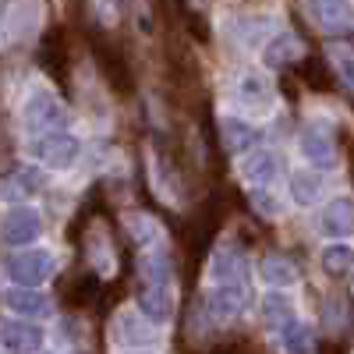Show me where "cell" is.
<instances>
[{
    "instance_id": "obj_1",
    "label": "cell",
    "mask_w": 354,
    "mask_h": 354,
    "mask_svg": "<svg viewBox=\"0 0 354 354\" xmlns=\"http://www.w3.org/2000/svg\"><path fill=\"white\" fill-rule=\"evenodd\" d=\"M138 312L163 326L177 312V290H174V262L167 252H145L138 259Z\"/></svg>"
},
{
    "instance_id": "obj_2",
    "label": "cell",
    "mask_w": 354,
    "mask_h": 354,
    "mask_svg": "<svg viewBox=\"0 0 354 354\" xmlns=\"http://www.w3.org/2000/svg\"><path fill=\"white\" fill-rule=\"evenodd\" d=\"M43 21V0H8L0 15V50H11L28 43L39 32Z\"/></svg>"
},
{
    "instance_id": "obj_3",
    "label": "cell",
    "mask_w": 354,
    "mask_h": 354,
    "mask_svg": "<svg viewBox=\"0 0 354 354\" xmlns=\"http://www.w3.org/2000/svg\"><path fill=\"white\" fill-rule=\"evenodd\" d=\"M68 121V110L61 106V100H57L50 88L36 85L32 93L25 96L21 103V124L32 131V135H46V131H61Z\"/></svg>"
},
{
    "instance_id": "obj_4",
    "label": "cell",
    "mask_w": 354,
    "mask_h": 354,
    "mask_svg": "<svg viewBox=\"0 0 354 354\" xmlns=\"http://www.w3.org/2000/svg\"><path fill=\"white\" fill-rule=\"evenodd\" d=\"M28 156L43 167H53V170H68L78 163L82 156V142L68 131H46V135H36L28 142Z\"/></svg>"
},
{
    "instance_id": "obj_5",
    "label": "cell",
    "mask_w": 354,
    "mask_h": 354,
    "mask_svg": "<svg viewBox=\"0 0 354 354\" xmlns=\"http://www.w3.org/2000/svg\"><path fill=\"white\" fill-rule=\"evenodd\" d=\"M8 277L18 283V287H39L46 283L53 273H57V255L46 252V248H32V252H18L4 262Z\"/></svg>"
},
{
    "instance_id": "obj_6",
    "label": "cell",
    "mask_w": 354,
    "mask_h": 354,
    "mask_svg": "<svg viewBox=\"0 0 354 354\" xmlns=\"http://www.w3.org/2000/svg\"><path fill=\"white\" fill-rule=\"evenodd\" d=\"M305 18L322 32H351L354 28V4L351 0H305Z\"/></svg>"
},
{
    "instance_id": "obj_7",
    "label": "cell",
    "mask_w": 354,
    "mask_h": 354,
    "mask_svg": "<svg viewBox=\"0 0 354 354\" xmlns=\"http://www.w3.org/2000/svg\"><path fill=\"white\" fill-rule=\"evenodd\" d=\"M43 230V220L32 205H15L0 216V241L8 248H21V245H32Z\"/></svg>"
},
{
    "instance_id": "obj_8",
    "label": "cell",
    "mask_w": 354,
    "mask_h": 354,
    "mask_svg": "<svg viewBox=\"0 0 354 354\" xmlns=\"http://www.w3.org/2000/svg\"><path fill=\"white\" fill-rule=\"evenodd\" d=\"M301 156H305L308 163H315L319 170H333L337 160H340L333 135L322 128V124H308V128H305V135H301Z\"/></svg>"
},
{
    "instance_id": "obj_9",
    "label": "cell",
    "mask_w": 354,
    "mask_h": 354,
    "mask_svg": "<svg viewBox=\"0 0 354 354\" xmlns=\"http://www.w3.org/2000/svg\"><path fill=\"white\" fill-rule=\"evenodd\" d=\"M0 344H4V351H11V354H36L43 347V330L36 326V322L11 319V322L0 326Z\"/></svg>"
},
{
    "instance_id": "obj_10",
    "label": "cell",
    "mask_w": 354,
    "mask_h": 354,
    "mask_svg": "<svg viewBox=\"0 0 354 354\" xmlns=\"http://www.w3.org/2000/svg\"><path fill=\"white\" fill-rule=\"evenodd\" d=\"M245 301H248V290L245 283H220L213 294H209V301H205V308H209L213 319H238L245 312Z\"/></svg>"
},
{
    "instance_id": "obj_11",
    "label": "cell",
    "mask_w": 354,
    "mask_h": 354,
    "mask_svg": "<svg viewBox=\"0 0 354 354\" xmlns=\"http://www.w3.org/2000/svg\"><path fill=\"white\" fill-rule=\"evenodd\" d=\"M234 93H238V100L252 110H266L273 100V85L270 78H266L262 71H241L238 75V85H234Z\"/></svg>"
},
{
    "instance_id": "obj_12",
    "label": "cell",
    "mask_w": 354,
    "mask_h": 354,
    "mask_svg": "<svg viewBox=\"0 0 354 354\" xmlns=\"http://www.w3.org/2000/svg\"><path fill=\"white\" fill-rule=\"evenodd\" d=\"M241 177L248 185H273L280 177V156L270 149H255L241 160Z\"/></svg>"
},
{
    "instance_id": "obj_13",
    "label": "cell",
    "mask_w": 354,
    "mask_h": 354,
    "mask_svg": "<svg viewBox=\"0 0 354 354\" xmlns=\"http://www.w3.org/2000/svg\"><path fill=\"white\" fill-rule=\"evenodd\" d=\"M88 259H93L96 273L100 277H113L117 270V259H113V248H110V234H106V223H88Z\"/></svg>"
},
{
    "instance_id": "obj_14",
    "label": "cell",
    "mask_w": 354,
    "mask_h": 354,
    "mask_svg": "<svg viewBox=\"0 0 354 354\" xmlns=\"http://www.w3.org/2000/svg\"><path fill=\"white\" fill-rule=\"evenodd\" d=\"M113 337L121 344H149L156 333H153V322L142 312H121L113 319Z\"/></svg>"
},
{
    "instance_id": "obj_15",
    "label": "cell",
    "mask_w": 354,
    "mask_h": 354,
    "mask_svg": "<svg viewBox=\"0 0 354 354\" xmlns=\"http://www.w3.org/2000/svg\"><path fill=\"white\" fill-rule=\"evenodd\" d=\"M209 277L216 283H245V255L238 248H220L209 262Z\"/></svg>"
},
{
    "instance_id": "obj_16",
    "label": "cell",
    "mask_w": 354,
    "mask_h": 354,
    "mask_svg": "<svg viewBox=\"0 0 354 354\" xmlns=\"http://www.w3.org/2000/svg\"><path fill=\"white\" fill-rule=\"evenodd\" d=\"M322 230H326L330 238H347V234H354V202L333 198L326 209H322Z\"/></svg>"
},
{
    "instance_id": "obj_17",
    "label": "cell",
    "mask_w": 354,
    "mask_h": 354,
    "mask_svg": "<svg viewBox=\"0 0 354 354\" xmlns=\"http://www.w3.org/2000/svg\"><path fill=\"white\" fill-rule=\"evenodd\" d=\"M298 57H301V39L294 32H280L277 39H270L262 46V61L270 68H287V64L298 61Z\"/></svg>"
},
{
    "instance_id": "obj_18",
    "label": "cell",
    "mask_w": 354,
    "mask_h": 354,
    "mask_svg": "<svg viewBox=\"0 0 354 354\" xmlns=\"http://www.w3.org/2000/svg\"><path fill=\"white\" fill-rule=\"evenodd\" d=\"M4 305L15 312V315H25V319H36V315H46L50 312V301L43 298L39 290L32 287H15L4 294Z\"/></svg>"
},
{
    "instance_id": "obj_19",
    "label": "cell",
    "mask_w": 354,
    "mask_h": 354,
    "mask_svg": "<svg viewBox=\"0 0 354 354\" xmlns=\"http://www.w3.org/2000/svg\"><path fill=\"white\" fill-rule=\"evenodd\" d=\"M259 273H262V280L270 283V287H290V283H298V266H294L290 259H283V255H266L262 262H259Z\"/></svg>"
},
{
    "instance_id": "obj_20",
    "label": "cell",
    "mask_w": 354,
    "mask_h": 354,
    "mask_svg": "<svg viewBox=\"0 0 354 354\" xmlns=\"http://www.w3.org/2000/svg\"><path fill=\"white\" fill-rule=\"evenodd\" d=\"M220 131H223V145H227L230 153L252 149V142H255V128L248 121H241V117H223Z\"/></svg>"
},
{
    "instance_id": "obj_21",
    "label": "cell",
    "mask_w": 354,
    "mask_h": 354,
    "mask_svg": "<svg viewBox=\"0 0 354 354\" xmlns=\"http://www.w3.org/2000/svg\"><path fill=\"white\" fill-rule=\"evenodd\" d=\"M280 344H283L287 354H312V351H315L312 330L305 326V322H298V319H290L287 326L280 330Z\"/></svg>"
},
{
    "instance_id": "obj_22",
    "label": "cell",
    "mask_w": 354,
    "mask_h": 354,
    "mask_svg": "<svg viewBox=\"0 0 354 354\" xmlns=\"http://www.w3.org/2000/svg\"><path fill=\"white\" fill-rule=\"evenodd\" d=\"M230 32L241 46H259L266 32H273V18H238L230 25Z\"/></svg>"
},
{
    "instance_id": "obj_23",
    "label": "cell",
    "mask_w": 354,
    "mask_h": 354,
    "mask_svg": "<svg viewBox=\"0 0 354 354\" xmlns=\"http://www.w3.org/2000/svg\"><path fill=\"white\" fill-rule=\"evenodd\" d=\"M124 230H128V238L135 241V245H156V238H160V223L153 220V216H145V213H131V216H124Z\"/></svg>"
},
{
    "instance_id": "obj_24",
    "label": "cell",
    "mask_w": 354,
    "mask_h": 354,
    "mask_svg": "<svg viewBox=\"0 0 354 354\" xmlns=\"http://www.w3.org/2000/svg\"><path fill=\"white\" fill-rule=\"evenodd\" d=\"M262 319H266V326H273V330H283L287 322L294 319V308L290 301L283 298V294H266V301H262Z\"/></svg>"
},
{
    "instance_id": "obj_25",
    "label": "cell",
    "mask_w": 354,
    "mask_h": 354,
    "mask_svg": "<svg viewBox=\"0 0 354 354\" xmlns=\"http://www.w3.org/2000/svg\"><path fill=\"white\" fill-rule=\"evenodd\" d=\"M351 262H354V248L351 245H326V248H322V270L333 273V277L347 273Z\"/></svg>"
},
{
    "instance_id": "obj_26",
    "label": "cell",
    "mask_w": 354,
    "mask_h": 354,
    "mask_svg": "<svg viewBox=\"0 0 354 354\" xmlns=\"http://www.w3.org/2000/svg\"><path fill=\"white\" fill-rule=\"evenodd\" d=\"M330 64H333L337 78H340L347 88H354V46H344V43L330 46Z\"/></svg>"
},
{
    "instance_id": "obj_27",
    "label": "cell",
    "mask_w": 354,
    "mask_h": 354,
    "mask_svg": "<svg viewBox=\"0 0 354 354\" xmlns=\"http://www.w3.org/2000/svg\"><path fill=\"white\" fill-rule=\"evenodd\" d=\"M322 192V177L319 174H308V170H298L294 174V202L301 205H312Z\"/></svg>"
},
{
    "instance_id": "obj_28",
    "label": "cell",
    "mask_w": 354,
    "mask_h": 354,
    "mask_svg": "<svg viewBox=\"0 0 354 354\" xmlns=\"http://www.w3.org/2000/svg\"><path fill=\"white\" fill-rule=\"evenodd\" d=\"M252 205H255V209H259L266 220H280V216H283V202H280L273 192L255 188V192H252Z\"/></svg>"
},
{
    "instance_id": "obj_29",
    "label": "cell",
    "mask_w": 354,
    "mask_h": 354,
    "mask_svg": "<svg viewBox=\"0 0 354 354\" xmlns=\"http://www.w3.org/2000/svg\"><path fill=\"white\" fill-rule=\"evenodd\" d=\"M8 188H15L11 195H28V192H36V188H39V174H36V170H18L11 181H8Z\"/></svg>"
},
{
    "instance_id": "obj_30",
    "label": "cell",
    "mask_w": 354,
    "mask_h": 354,
    "mask_svg": "<svg viewBox=\"0 0 354 354\" xmlns=\"http://www.w3.org/2000/svg\"><path fill=\"white\" fill-rule=\"evenodd\" d=\"M128 354H135V351H128Z\"/></svg>"
}]
</instances>
